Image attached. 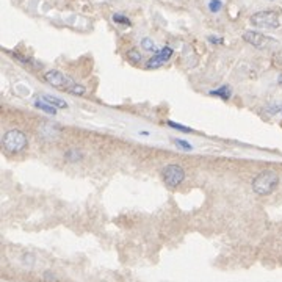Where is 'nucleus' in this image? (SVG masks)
<instances>
[{
    "label": "nucleus",
    "mask_w": 282,
    "mask_h": 282,
    "mask_svg": "<svg viewBox=\"0 0 282 282\" xmlns=\"http://www.w3.org/2000/svg\"><path fill=\"white\" fill-rule=\"evenodd\" d=\"M44 80L49 83L50 87L57 88V89H63L67 91V93L77 94V96H83L87 93V88L79 85L77 82H74L71 77H67L66 74L60 72L57 69H50L44 74Z\"/></svg>",
    "instance_id": "obj_1"
},
{
    "label": "nucleus",
    "mask_w": 282,
    "mask_h": 282,
    "mask_svg": "<svg viewBox=\"0 0 282 282\" xmlns=\"http://www.w3.org/2000/svg\"><path fill=\"white\" fill-rule=\"evenodd\" d=\"M278 185H279V176H278V173L273 171V170L260 171L253 179V190H254V193L260 195V196L271 195L274 190L278 188Z\"/></svg>",
    "instance_id": "obj_2"
},
{
    "label": "nucleus",
    "mask_w": 282,
    "mask_h": 282,
    "mask_svg": "<svg viewBox=\"0 0 282 282\" xmlns=\"http://www.w3.org/2000/svg\"><path fill=\"white\" fill-rule=\"evenodd\" d=\"M2 143L6 152H10V154H19V152L27 149L28 138L19 129H10V130L5 132Z\"/></svg>",
    "instance_id": "obj_3"
},
{
    "label": "nucleus",
    "mask_w": 282,
    "mask_h": 282,
    "mask_svg": "<svg viewBox=\"0 0 282 282\" xmlns=\"http://www.w3.org/2000/svg\"><path fill=\"white\" fill-rule=\"evenodd\" d=\"M251 25H254L257 28H266V30H274V28H279L281 25V21L276 11H259L254 13L253 16L249 18Z\"/></svg>",
    "instance_id": "obj_4"
},
{
    "label": "nucleus",
    "mask_w": 282,
    "mask_h": 282,
    "mask_svg": "<svg viewBox=\"0 0 282 282\" xmlns=\"http://www.w3.org/2000/svg\"><path fill=\"white\" fill-rule=\"evenodd\" d=\"M162 179L163 182L171 188L179 187L185 180V170L179 163H170L162 170Z\"/></svg>",
    "instance_id": "obj_5"
},
{
    "label": "nucleus",
    "mask_w": 282,
    "mask_h": 282,
    "mask_svg": "<svg viewBox=\"0 0 282 282\" xmlns=\"http://www.w3.org/2000/svg\"><path fill=\"white\" fill-rule=\"evenodd\" d=\"M243 40H245L248 44L254 45L256 49H262V50L273 49V47H276V45H279V43L274 40V38L254 32V30H248V32L243 33Z\"/></svg>",
    "instance_id": "obj_6"
},
{
    "label": "nucleus",
    "mask_w": 282,
    "mask_h": 282,
    "mask_svg": "<svg viewBox=\"0 0 282 282\" xmlns=\"http://www.w3.org/2000/svg\"><path fill=\"white\" fill-rule=\"evenodd\" d=\"M173 53L174 50L171 47H163V49H160L157 50L154 55H152V58L148 60V63H146V67L148 69H155V67H160V66H163L166 62H170V58L173 57Z\"/></svg>",
    "instance_id": "obj_7"
},
{
    "label": "nucleus",
    "mask_w": 282,
    "mask_h": 282,
    "mask_svg": "<svg viewBox=\"0 0 282 282\" xmlns=\"http://www.w3.org/2000/svg\"><path fill=\"white\" fill-rule=\"evenodd\" d=\"M209 94L223 99V101H229V99L232 97V88L229 85H223V87H219L217 89H210Z\"/></svg>",
    "instance_id": "obj_8"
},
{
    "label": "nucleus",
    "mask_w": 282,
    "mask_h": 282,
    "mask_svg": "<svg viewBox=\"0 0 282 282\" xmlns=\"http://www.w3.org/2000/svg\"><path fill=\"white\" fill-rule=\"evenodd\" d=\"M35 107H36L38 110H41V111L47 113V115H52V116H55V115H57V110H58V108H55L53 105H50L49 102H45L44 99H36V101H35Z\"/></svg>",
    "instance_id": "obj_9"
},
{
    "label": "nucleus",
    "mask_w": 282,
    "mask_h": 282,
    "mask_svg": "<svg viewBox=\"0 0 282 282\" xmlns=\"http://www.w3.org/2000/svg\"><path fill=\"white\" fill-rule=\"evenodd\" d=\"M265 113H268L270 116H281L282 118V102H270L263 108Z\"/></svg>",
    "instance_id": "obj_10"
},
{
    "label": "nucleus",
    "mask_w": 282,
    "mask_h": 282,
    "mask_svg": "<svg viewBox=\"0 0 282 282\" xmlns=\"http://www.w3.org/2000/svg\"><path fill=\"white\" fill-rule=\"evenodd\" d=\"M43 99L45 102H49L50 105H53L55 108H67V102L63 101V99H60L57 96H50V94H44Z\"/></svg>",
    "instance_id": "obj_11"
},
{
    "label": "nucleus",
    "mask_w": 282,
    "mask_h": 282,
    "mask_svg": "<svg viewBox=\"0 0 282 282\" xmlns=\"http://www.w3.org/2000/svg\"><path fill=\"white\" fill-rule=\"evenodd\" d=\"M11 55L18 60V62H21V63H24V65H27V66H32V67H41V65L40 63H36L33 58H30V57H25V55H22V53H19V52H13Z\"/></svg>",
    "instance_id": "obj_12"
},
{
    "label": "nucleus",
    "mask_w": 282,
    "mask_h": 282,
    "mask_svg": "<svg viewBox=\"0 0 282 282\" xmlns=\"http://www.w3.org/2000/svg\"><path fill=\"white\" fill-rule=\"evenodd\" d=\"M65 158L67 160V162L75 163V162H80V160L83 158V154L77 149H69V151L65 152Z\"/></svg>",
    "instance_id": "obj_13"
},
{
    "label": "nucleus",
    "mask_w": 282,
    "mask_h": 282,
    "mask_svg": "<svg viewBox=\"0 0 282 282\" xmlns=\"http://www.w3.org/2000/svg\"><path fill=\"white\" fill-rule=\"evenodd\" d=\"M127 60H129L130 63H133V65H140L143 57H141V53L136 50V49H130V50L127 52Z\"/></svg>",
    "instance_id": "obj_14"
},
{
    "label": "nucleus",
    "mask_w": 282,
    "mask_h": 282,
    "mask_svg": "<svg viewBox=\"0 0 282 282\" xmlns=\"http://www.w3.org/2000/svg\"><path fill=\"white\" fill-rule=\"evenodd\" d=\"M111 19H113V22L115 24H121V25H132V21L129 19L127 16H124V14H121V13H115L111 16Z\"/></svg>",
    "instance_id": "obj_15"
},
{
    "label": "nucleus",
    "mask_w": 282,
    "mask_h": 282,
    "mask_svg": "<svg viewBox=\"0 0 282 282\" xmlns=\"http://www.w3.org/2000/svg\"><path fill=\"white\" fill-rule=\"evenodd\" d=\"M141 47L148 52H157V47H155V43L151 40V38H143L141 40Z\"/></svg>",
    "instance_id": "obj_16"
},
{
    "label": "nucleus",
    "mask_w": 282,
    "mask_h": 282,
    "mask_svg": "<svg viewBox=\"0 0 282 282\" xmlns=\"http://www.w3.org/2000/svg\"><path fill=\"white\" fill-rule=\"evenodd\" d=\"M168 126L173 127V129H176V130H179V132H184V133H190V132H193V129L185 127V126H182V124H177V123H174V121H168Z\"/></svg>",
    "instance_id": "obj_17"
},
{
    "label": "nucleus",
    "mask_w": 282,
    "mask_h": 282,
    "mask_svg": "<svg viewBox=\"0 0 282 282\" xmlns=\"http://www.w3.org/2000/svg\"><path fill=\"white\" fill-rule=\"evenodd\" d=\"M221 8H223V2L221 0H210L209 2V10L212 13H219Z\"/></svg>",
    "instance_id": "obj_18"
},
{
    "label": "nucleus",
    "mask_w": 282,
    "mask_h": 282,
    "mask_svg": "<svg viewBox=\"0 0 282 282\" xmlns=\"http://www.w3.org/2000/svg\"><path fill=\"white\" fill-rule=\"evenodd\" d=\"M173 141H174V144H176V146H179L180 149H184V151H193V146H192V144H190L188 141H185V140L174 138Z\"/></svg>",
    "instance_id": "obj_19"
},
{
    "label": "nucleus",
    "mask_w": 282,
    "mask_h": 282,
    "mask_svg": "<svg viewBox=\"0 0 282 282\" xmlns=\"http://www.w3.org/2000/svg\"><path fill=\"white\" fill-rule=\"evenodd\" d=\"M43 278L45 279V282H58L57 276H55L53 273H50V271H45V273L43 274Z\"/></svg>",
    "instance_id": "obj_20"
},
{
    "label": "nucleus",
    "mask_w": 282,
    "mask_h": 282,
    "mask_svg": "<svg viewBox=\"0 0 282 282\" xmlns=\"http://www.w3.org/2000/svg\"><path fill=\"white\" fill-rule=\"evenodd\" d=\"M207 40H209V43H212V44H223V43H224L223 38H218V36H209Z\"/></svg>",
    "instance_id": "obj_21"
},
{
    "label": "nucleus",
    "mask_w": 282,
    "mask_h": 282,
    "mask_svg": "<svg viewBox=\"0 0 282 282\" xmlns=\"http://www.w3.org/2000/svg\"><path fill=\"white\" fill-rule=\"evenodd\" d=\"M278 83H279V85H282V74L279 75V79H278Z\"/></svg>",
    "instance_id": "obj_22"
},
{
    "label": "nucleus",
    "mask_w": 282,
    "mask_h": 282,
    "mask_svg": "<svg viewBox=\"0 0 282 282\" xmlns=\"http://www.w3.org/2000/svg\"><path fill=\"white\" fill-rule=\"evenodd\" d=\"M270 2H274V0H270Z\"/></svg>",
    "instance_id": "obj_23"
}]
</instances>
